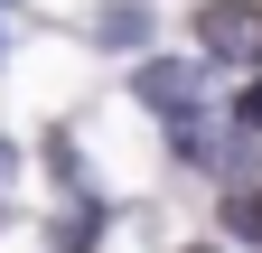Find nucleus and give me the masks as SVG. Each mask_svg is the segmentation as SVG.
<instances>
[{
    "label": "nucleus",
    "instance_id": "2",
    "mask_svg": "<svg viewBox=\"0 0 262 253\" xmlns=\"http://www.w3.org/2000/svg\"><path fill=\"white\" fill-rule=\"evenodd\" d=\"M196 94H206L196 66H141V103H159V113H187Z\"/></svg>",
    "mask_w": 262,
    "mask_h": 253
},
{
    "label": "nucleus",
    "instance_id": "1",
    "mask_svg": "<svg viewBox=\"0 0 262 253\" xmlns=\"http://www.w3.org/2000/svg\"><path fill=\"white\" fill-rule=\"evenodd\" d=\"M196 38H206V56H225V66H253L262 56V0H215V10H196Z\"/></svg>",
    "mask_w": 262,
    "mask_h": 253
},
{
    "label": "nucleus",
    "instance_id": "5",
    "mask_svg": "<svg viewBox=\"0 0 262 253\" xmlns=\"http://www.w3.org/2000/svg\"><path fill=\"white\" fill-rule=\"evenodd\" d=\"M94 235H103V216H94V206H75V216L56 225V253H94Z\"/></svg>",
    "mask_w": 262,
    "mask_h": 253
},
{
    "label": "nucleus",
    "instance_id": "3",
    "mask_svg": "<svg viewBox=\"0 0 262 253\" xmlns=\"http://www.w3.org/2000/svg\"><path fill=\"white\" fill-rule=\"evenodd\" d=\"M84 28H94V47H131V38H150V19H141V10H94Z\"/></svg>",
    "mask_w": 262,
    "mask_h": 253
},
{
    "label": "nucleus",
    "instance_id": "6",
    "mask_svg": "<svg viewBox=\"0 0 262 253\" xmlns=\"http://www.w3.org/2000/svg\"><path fill=\"white\" fill-rule=\"evenodd\" d=\"M234 122H244V132H262V85H244V103H234Z\"/></svg>",
    "mask_w": 262,
    "mask_h": 253
},
{
    "label": "nucleus",
    "instance_id": "4",
    "mask_svg": "<svg viewBox=\"0 0 262 253\" xmlns=\"http://www.w3.org/2000/svg\"><path fill=\"white\" fill-rule=\"evenodd\" d=\"M225 225L244 244H262V187H234V197H225Z\"/></svg>",
    "mask_w": 262,
    "mask_h": 253
}]
</instances>
